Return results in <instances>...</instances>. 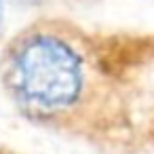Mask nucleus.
Wrapping results in <instances>:
<instances>
[{"label": "nucleus", "mask_w": 154, "mask_h": 154, "mask_svg": "<svg viewBox=\"0 0 154 154\" xmlns=\"http://www.w3.org/2000/svg\"><path fill=\"white\" fill-rule=\"evenodd\" d=\"M5 80L23 110L55 118L70 112L85 95L87 55L61 32L30 30L11 45Z\"/></svg>", "instance_id": "nucleus-1"}, {"label": "nucleus", "mask_w": 154, "mask_h": 154, "mask_svg": "<svg viewBox=\"0 0 154 154\" xmlns=\"http://www.w3.org/2000/svg\"><path fill=\"white\" fill-rule=\"evenodd\" d=\"M17 2H40V0H17Z\"/></svg>", "instance_id": "nucleus-2"}]
</instances>
